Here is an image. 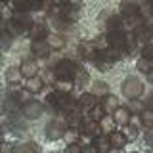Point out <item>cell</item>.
<instances>
[{
	"instance_id": "cell-1",
	"label": "cell",
	"mask_w": 153,
	"mask_h": 153,
	"mask_svg": "<svg viewBox=\"0 0 153 153\" xmlns=\"http://www.w3.org/2000/svg\"><path fill=\"white\" fill-rule=\"evenodd\" d=\"M121 92L126 100H138L143 94V82L140 76L136 75H128L126 79L121 82Z\"/></svg>"
},
{
	"instance_id": "cell-2",
	"label": "cell",
	"mask_w": 153,
	"mask_h": 153,
	"mask_svg": "<svg viewBox=\"0 0 153 153\" xmlns=\"http://www.w3.org/2000/svg\"><path fill=\"white\" fill-rule=\"evenodd\" d=\"M82 69L80 63H76L73 59H61L59 63L54 67V75L57 79H69V80H75L79 71Z\"/></svg>"
},
{
	"instance_id": "cell-3",
	"label": "cell",
	"mask_w": 153,
	"mask_h": 153,
	"mask_svg": "<svg viewBox=\"0 0 153 153\" xmlns=\"http://www.w3.org/2000/svg\"><path fill=\"white\" fill-rule=\"evenodd\" d=\"M21 113H23L25 119L36 121V119L42 117V113H44V103L36 102V100H31V102H27V103L21 105Z\"/></svg>"
},
{
	"instance_id": "cell-4",
	"label": "cell",
	"mask_w": 153,
	"mask_h": 153,
	"mask_svg": "<svg viewBox=\"0 0 153 153\" xmlns=\"http://www.w3.org/2000/svg\"><path fill=\"white\" fill-rule=\"evenodd\" d=\"M96 103H98V96H94L92 92H82L79 98H76V107H79L84 115H88L90 109H92Z\"/></svg>"
},
{
	"instance_id": "cell-5",
	"label": "cell",
	"mask_w": 153,
	"mask_h": 153,
	"mask_svg": "<svg viewBox=\"0 0 153 153\" xmlns=\"http://www.w3.org/2000/svg\"><path fill=\"white\" fill-rule=\"evenodd\" d=\"M63 132H65V126L59 124V123H56V121L46 124V128H44V136H46V140H50V142L61 140V138H63Z\"/></svg>"
},
{
	"instance_id": "cell-6",
	"label": "cell",
	"mask_w": 153,
	"mask_h": 153,
	"mask_svg": "<svg viewBox=\"0 0 153 153\" xmlns=\"http://www.w3.org/2000/svg\"><path fill=\"white\" fill-rule=\"evenodd\" d=\"M121 13L123 17H134L140 16V2L138 0H121Z\"/></svg>"
},
{
	"instance_id": "cell-7",
	"label": "cell",
	"mask_w": 153,
	"mask_h": 153,
	"mask_svg": "<svg viewBox=\"0 0 153 153\" xmlns=\"http://www.w3.org/2000/svg\"><path fill=\"white\" fill-rule=\"evenodd\" d=\"M19 69H21L23 79H31V76H35L38 73V63L35 59H31V57H25V59H21V63H19Z\"/></svg>"
},
{
	"instance_id": "cell-8",
	"label": "cell",
	"mask_w": 153,
	"mask_h": 153,
	"mask_svg": "<svg viewBox=\"0 0 153 153\" xmlns=\"http://www.w3.org/2000/svg\"><path fill=\"white\" fill-rule=\"evenodd\" d=\"M113 119H115V123L119 124V126H124V124H128L130 123V119H132V111H130V107H121L119 105L117 109L113 111Z\"/></svg>"
},
{
	"instance_id": "cell-9",
	"label": "cell",
	"mask_w": 153,
	"mask_h": 153,
	"mask_svg": "<svg viewBox=\"0 0 153 153\" xmlns=\"http://www.w3.org/2000/svg\"><path fill=\"white\" fill-rule=\"evenodd\" d=\"M50 44L48 40H33V46H31V52L35 57H48L50 56Z\"/></svg>"
},
{
	"instance_id": "cell-10",
	"label": "cell",
	"mask_w": 153,
	"mask_h": 153,
	"mask_svg": "<svg viewBox=\"0 0 153 153\" xmlns=\"http://www.w3.org/2000/svg\"><path fill=\"white\" fill-rule=\"evenodd\" d=\"M107 138H109V143H111L113 149H123V147L128 143V138L124 136V132H123V130H115V132L109 134Z\"/></svg>"
},
{
	"instance_id": "cell-11",
	"label": "cell",
	"mask_w": 153,
	"mask_h": 153,
	"mask_svg": "<svg viewBox=\"0 0 153 153\" xmlns=\"http://www.w3.org/2000/svg\"><path fill=\"white\" fill-rule=\"evenodd\" d=\"M25 88H29L33 94H42V90H44V79L42 76H31V79H25Z\"/></svg>"
},
{
	"instance_id": "cell-12",
	"label": "cell",
	"mask_w": 153,
	"mask_h": 153,
	"mask_svg": "<svg viewBox=\"0 0 153 153\" xmlns=\"http://www.w3.org/2000/svg\"><path fill=\"white\" fill-rule=\"evenodd\" d=\"M98 123H100V130H102L103 136H109V134L115 132V130H117V126H119V124L115 123V119L109 117V115H105L102 121H98Z\"/></svg>"
},
{
	"instance_id": "cell-13",
	"label": "cell",
	"mask_w": 153,
	"mask_h": 153,
	"mask_svg": "<svg viewBox=\"0 0 153 153\" xmlns=\"http://www.w3.org/2000/svg\"><path fill=\"white\" fill-rule=\"evenodd\" d=\"M100 103L105 107V111H107V113H109V111H115V109L121 105V103H119V98H117L115 94H111V92L105 94V96H102V98H100Z\"/></svg>"
},
{
	"instance_id": "cell-14",
	"label": "cell",
	"mask_w": 153,
	"mask_h": 153,
	"mask_svg": "<svg viewBox=\"0 0 153 153\" xmlns=\"http://www.w3.org/2000/svg\"><path fill=\"white\" fill-rule=\"evenodd\" d=\"M48 27L42 25V23H35L31 27V40H46L48 38Z\"/></svg>"
},
{
	"instance_id": "cell-15",
	"label": "cell",
	"mask_w": 153,
	"mask_h": 153,
	"mask_svg": "<svg viewBox=\"0 0 153 153\" xmlns=\"http://www.w3.org/2000/svg\"><path fill=\"white\" fill-rule=\"evenodd\" d=\"M54 88L57 92H63V94H71L75 90V80L69 79H56L54 80Z\"/></svg>"
},
{
	"instance_id": "cell-16",
	"label": "cell",
	"mask_w": 153,
	"mask_h": 153,
	"mask_svg": "<svg viewBox=\"0 0 153 153\" xmlns=\"http://www.w3.org/2000/svg\"><path fill=\"white\" fill-rule=\"evenodd\" d=\"M90 92L94 96H98V98H102V96L109 94L111 90H109V84L103 82V80H92V82H90Z\"/></svg>"
},
{
	"instance_id": "cell-17",
	"label": "cell",
	"mask_w": 153,
	"mask_h": 153,
	"mask_svg": "<svg viewBox=\"0 0 153 153\" xmlns=\"http://www.w3.org/2000/svg\"><path fill=\"white\" fill-rule=\"evenodd\" d=\"M4 76H6V82H8V84H13V82H21V80H23L21 69H19V67H16V65L8 67V69H6V73H4Z\"/></svg>"
},
{
	"instance_id": "cell-18",
	"label": "cell",
	"mask_w": 153,
	"mask_h": 153,
	"mask_svg": "<svg viewBox=\"0 0 153 153\" xmlns=\"http://www.w3.org/2000/svg\"><path fill=\"white\" fill-rule=\"evenodd\" d=\"M33 96H35V94H33L29 88H21V90H17V92H13V94H12V98L16 100L17 103H21V105H23V103L31 102V100H33Z\"/></svg>"
},
{
	"instance_id": "cell-19",
	"label": "cell",
	"mask_w": 153,
	"mask_h": 153,
	"mask_svg": "<svg viewBox=\"0 0 153 153\" xmlns=\"http://www.w3.org/2000/svg\"><path fill=\"white\" fill-rule=\"evenodd\" d=\"M46 40H48V44H50L52 50H63L65 48V38L61 35H56V33L54 35H48Z\"/></svg>"
},
{
	"instance_id": "cell-20",
	"label": "cell",
	"mask_w": 153,
	"mask_h": 153,
	"mask_svg": "<svg viewBox=\"0 0 153 153\" xmlns=\"http://www.w3.org/2000/svg\"><path fill=\"white\" fill-rule=\"evenodd\" d=\"M13 151L16 153H23V151H40V146L35 142H23V143H17L13 146Z\"/></svg>"
},
{
	"instance_id": "cell-21",
	"label": "cell",
	"mask_w": 153,
	"mask_h": 153,
	"mask_svg": "<svg viewBox=\"0 0 153 153\" xmlns=\"http://www.w3.org/2000/svg\"><path fill=\"white\" fill-rule=\"evenodd\" d=\"M136 69H138V73L147 75L149 71H153V61L147 59V57H140V59L136 61Z\"/></svg>"
},
{
	"instance_id": "cell-22",
	"label": "cell",
	"mask_w": 153,
	"mask_h": 153,
	"mask_svg": "<svg viewBox=\"0 0 153 153\" xmlns=\"http://www.w3.org/2000/svg\"><path fill=\"white\" fill-rule=\"evenodd\" d=\"M140 119H142V124L146 128H151L153 126V109L151 107H143L140 111Z\"/></svg>"
},
{
	"instance_id": "cell-23",
	"label": "cell",
	"mask_w": 153,
	"mask_h": 153,
	"mask_svg": "<svg viewBox=\"0 0 153 153\" xmlns=\"http://www.w3.org/2000/svg\"><path fill=\"white\" fill-rule=\"evenodd\" d=\"M105 115H107V111H105V107H103V105L102 103H96L94 105V107L92 109H90V113H88V117H92L94 119V121H102V119L105 117Z\"/></svg>"
},
{
	"instance_id": "cell-24",
	"label": "cell",
	"mask_w": 153,
	"mask_h": 153,
	"mask_svg": "<svg viewBox=\"0 0 153 153\" xmlns=\"http://www.w3.org/2000/svg\"><path fill=\"white\" fill-rule=\"evenodd\" d=\"M121 130L124 132V136L128 138V142H134L138 138V134H140V130H138L136 126H132V124H124V126H121Z\"/></svg>"
},
{
	"instance_id": "cell-25",
	"label": "cell",
	"mask_w": 153,
	"mask_h": 153,
	"mask_svg": "<svg viewBox=\"0 0 153 153\" xmlns=\"http://www.w3.org/2000/svg\"><path fill=\"white\" fill-rule=\"evenodd\" d=\"M63 138L67 142H79L80 138H79V130H76V128H73V126H67L65 128V132H63Z\"/></svg>"
},
{
	"instance_id": "cell-26",
	"label": "cell",
	"mask_w": 153,
	"mask_h": 153,
	"mask_svg": "<svg viewBox=\"0 0 153 153\" xmlns=\"http://www.w3.org/2000/svg\"><path fill=\"white\" fill-rule=\"evenodd\" d=\"M12 33L10 31H4V35H2V50L4 52H8L10 50V46H12Z\"/></svg>"
},
{
	"instance_id": "cell-27",
	"label": "cell",
	"mask_w": 153,
	"mask_h": 153,
	"mask_svg": "<svg viewBox=\"0 0 153 153\" xmlns=\"http://www.w3.org/2000/svg\"><path fill=\"white\" fill-rule=\"evenodd\" d=\"M142 57H147V59L153 61V42H147V44L142 48Z\"/></svg>"
},
{
	"instance_id": "cell-28",
	"label": "cell",
	"mask_w": 153,
	"mask_h": 153,
	"mask_svg": "<svg viewBox=\"0 0 153 153\" xmlns=\"http://www.w3.org/2000/svg\"><path fill=\"white\" fill-rule=\"evenodd\" d=\"M143 140H146V143H147L149 147H153V126L146 130V136H143Z\"/></svg>"
},
{
	"instance_id": "cell-29",
	"label": "cell",
	"mask_w": 153,
	"mask_h": 153,
	"mask_svg": "<svg viewBox=\"0 0 153 153\" xmlns=\"http://www.w3.org/2000/svg\"><path fill=\"white\" fill-rule=\"evenodd\" d=\"M147 80L153 84V71H149V73H147Z\"/></svg>"
},
{
	"instance_id": "cell-30",
	"label": "cell",
	"mask_w": 153,
	"mask_h": 153,
	"mask_svg": "<svg viewBox=\"0 0 153 153\" xmlns=\"http://www.w3.org/2000/svg\"><path fill=\"white\" fill-rule=\"evenodd\" d=\"M147 107H151V109H153V96H151L149 100H147Z\"/></svg>"
},
{
	"instance_id": "cell-31",
	"label": "cell",
	"mask_w": 153,
	"mask_h": 153,
	"mask_svg": "<svg viewBox=\"0 0 153 153\" xmlns=\"http://www.w3.org/2000/svg\"><path fill=\"white\" fill-rule=\"evenodd\" d=\"M140 4H147V2H151V0H138Z\"/></svg>"
},
{
	"instance_id": "cell-32",
	"label": "cell",
	"mask_w": 153,
	"mask_h": 153,
	"mask_svg": "<svg viewBox=\"0 0 153 153\" xmlns=\"http://www.w3.org/2000/svg\"><path fill=\"white\" fill-rule=\"evenodd\" d=\"M149 4H151V8H153V0H151V2H149Z\"/></svg>"
},
{
	"instance_id": "cell-33",
	"label": "cell",
	"mask_w": 153,
	"mask_h": 153,
	"mask_svg": "<svg viewBox=\"0 0 153 153\" xmlns=\"http://www.w3.org/2000/svg\"><path fill=\"white\" fill-rule=\"evenodd\" d=\"M151 36H153V29H151Z\"/></svg>"
}]
</instances>
